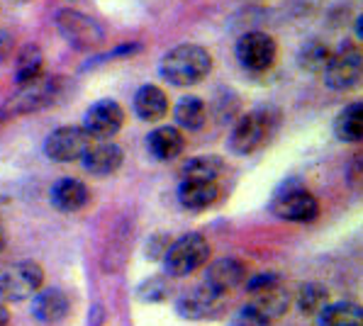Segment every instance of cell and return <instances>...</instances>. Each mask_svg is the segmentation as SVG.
<instances>
[{"mask_svg": "<svg viewBox=\"0 0 363 326\" xmlns=\"http://www.w3.org/2000/svg\"><path fill=\"white\" fill-rule=\"evenodd\" d=\"M273 217L293 224H310L320 217V200L305 188L303 181H286L271 198Z\"/></svg>", "mask_w": 363, "mask_h": 326, "instance_id": "cell-4", "label": "cell"}, {"mask_svg": "<svg viewBox=\"0 0 363 326\" xmlns=\"http://www.w3.org/2000/svg\"><path fill=\"white\" fill-rule=\"evenodd\" d=\"M247 307L254 309V312L259 314L261 319H266L268 324H273L276 319H281L290 309V295L281 288V285H276V288L251 292L249 300H247Z\"/></svg>", "mask_w": 363, "mask_h": 326, "instance_id": "cell-18", "label": "cell"}, {"mask_svg": "<svg viewBox=\"0 0 363 326\" xmlns=\"http://www.w3.org/2000/svg\"><path fill=\"white\" fill-rule=\"evenodd\" d=\"M220 198V181H193L181 178L178 183V202L188 212H203Z\"/></svg>", "mask_w": 363, "mask_h": 326, "instance_id": "cell-16", "label": "cell"}, {"mask_svg": "<svg viewBox=\"0 0 363 326\" xmlns=\"http://www.w3.org/2000/svg\"><path fill=\"white\" fill-rule=\"evenodd\" d=\"M210 256L212 249L208 239L198 232H191V234H183L173 244H169V249H166L161 261H164L169 278H186V275H193L203 266H208Z\"/></svg>", "mask_w": 363, "mask_h": 326, "instance_id": "cell-5", "label": "cell"}, {"mask_svg": "<svg viewBox=\"0 0 363 326\" xmlns=\"http://www.w3.org/2000/svg\"><path fill=\"white\" fill-rule=\"evenodd\" d=\"M71 300L64 290L47 288L32 295V317L42 326H59L69 319Z\"/></svg>", "mask_w": 363, "mask_h": 326, "instance_id": "cell-13", "label": "cell"}, {"mask_svg": "<svg viewBox=\"0 0 363 326\" xmlns=\"http://www.w3.org/2000/svg\"><path fill=\"white\" fill-rule=\"evenodd\" d=\"M361 25H363V15H359V18L354 20V35L359 37V42H361V37H363V30H361Z\"/></svg>", "mask_w": 363, "mask_h": 326, "instance_id": "cell-34", "label": "cell"}, {"mask_svg": "<svg viewBox=\"0 0 363 326\" xmlns=\"http://www.w3.org/2000/svg\"><path fill=\"white\" fill-rule=\"evenodd\" d=\"M42 283L44 271L35 261H15L0 266V297L3 300H30L35 292L42 290Z\"/></svg>", "mask_w": 363, "mask_h": 326, "instance_id": "cell-7", "label": "cell"}, {"mask_svg": "<svg viewBox=\"0 0 363 326\" xmlns=\"http://www.w3.org/2000/svg\"><path fill=\"white\" fill-rule=\"evenodd\" d=\"M49 200H52L54 210L71 215V212H81L83 207H88L91 190H88L86 183L78 181V178H61L49 190Z\"/></svg>", "mask_w": 363, "mask_h": 326, "instance_id": "cell-17", "label": "cell"}, {"mask_svg": "<svg viewBox=\"0 0 363 326\" xmlns=\"http://www.w3.org/2000/svg\"><path fill=\"white\" fill-rule=\"evenodd\" d=\"M278 125H281V115L273 108H259V110L247 112V115L239 117L237 125L232 127L230 151L237 156L256 154V151L264 149V146L271 142Z\"/></svg>", "mask_w": 363, "mask_h": 326, "instance_id": "cell-2", "label": "cell"}, {"mask_svg": "<svg viewBox=\"0 0 363 326\" xmlns=\"http://www.w3.org/2000/svg\"><path fill=\"white\" fill-rule=\"evenodd\" d=\"M173 115H176V125L181 129L198 132V129L205 127V120H208V105L198 95H186V98L178 100Z\"/></svg>", "mask_w": 363, "mask_h": 326, "instance_id": "cell-23", "label": "cell"}, {"mask_svg": "<svg viewBox=\"0 0 363 326\" xmlns=\"http://www.w3.org/2000/svg\"><path fill=\"white\" fill-rule=\"evenodd\" d=\"M166 249H169V244L161 246V236H152V239H149V246H147V256L152 258V261H161L166 254Z\"/></svg>", "mask_w": 363, "mask_h": 326, "instance_id": "cell-32", "label": "cell"}, {"mask_svg": "<svg viewBox=\"0 0 363 326\" xmlns=\"http://www.w3.org/2000/svg\"><path fill=\"white\" fill-rule=\"evenodd\" d=\"M205 283L220 292H232L247 283V263L234 256L217 258L205 271Z\"/></svg>", "mask_w": 363, "mask_h": 326, "instance_id": "cell-15", "label": "cell"}, {"mask_svg": "<svg viewBox=\"0 0 363 326\" xmlns=\"http://www.w3.org/2000/svg\"><path fill=\"white\" fill-rule=\"evenodd\" d=\"M61 88H64V81L57 76H42L32 83H25L20 86L18 93H13L0 108V117H22V115H32V112H39L44 108H52L59 100Z\"/></svg>", "mask_w": 363, "mask_h": 326, "instance_id": "cell-3", "label": "cell"}, {"mask_svg": "<svg viewBox=\"0 0 363 326\" xmlns=\"http://www.w3.org/2000/svg\"><path fill=\"white\" fill-rule=\"evenodd\" d=\"M5 249V232H3V224H0V254H3Z\"/></svg>", "mask_w": 363, "mask_h": 326, "instance_id": "cell-35", "label": "cell"}, {"mask_svg": "<svg viewBox=\"0 0 363 326\" xmlns=\"http://www.w3.org/2000/svg\"><path fill=\"white\" fill-rule=\"evenodd\" d=\"M15 35L13 32H8V30H0V64H5V61L13 56L15 52Z\"/></svg>", "mask_w": 363, "mask_h": 326, "instance_id": "cell-31", "label": "cell"}, {"mask_svg": "<svg viewBox=\"0 0 363 326\" xmlns=\"http://www.w3.org/2000/svg\"><path fill=\"white\" fill-rule=\"evenodd\" d=\"M329 54H332V49L322 39H307L298 52V66L307 73H320L325 69Z\"/></svg>", "mask_w": 363, "mask_h": 326, "instance_id": "cell-26", "label": "cell"}, {"mask_svg": "<svg viewBox=\"0 0 363 326\" xmlns=\"http://www.w3.org/2000/svg\"><path fill=\"white\" fill-rule=\"evenodd\" d=\"M81 163H83V171L91 173V176H98V178L113 176V173L120 171L122 163H125V151L115 142L91 144V149L83 154Z\"/></svg>", "mask_w": 363, "mask_h": 326, "instance_id": "cell-14", "label": "cell"}, {"mask_svg": "<svg viewBox=\"0 0 363 326\" xmlns=\"http://www.w3.org/2000/svg\"><path fill=\"white\" fill-rule=\"evenodd\" d=\"M93 137L78 125H66L59 127L44 139V154L47 159L57 163H69V161H81L83 154L91 149Z\"/></svg>", "mask_w": 363, "mask_h": 326, "instance_id": "cell-10", "label": "cell"}, {"mask_svg": "<svg viewBox=\"0 0 363 326\" xmlns=\"http://www.w3.org/2000/svg\"><path fill=\"white\" fill-rule=\"evenodd\" d=\"M232 326H271V324H268L266 319H261L254 309H249L247 305H244L242 309H239V314H237V319H234Z\"/></svg>", "mask_w": 363, "mask_h": 326, "instance_id": "cell-30", "label": "cell"}, {"mask_svg": "<svg viewBox=\"0 0 363 326\" xmlns=\"http://www.w3.org/2000/svg\"><path fill=\"white\" fill-rule=\"evenodd\" d=\"M212 71V54L203 44H178L169 54H164L159 73L169 86L191 88L205 81Z\"/></svg>", "mask_w": 363, "mask_h": 326, "instance_id": "cell-1", "label": "cell"}, {"mask_svg": "<svg viewBox=\"0 0 363 326\" xmlns=\"http://www.w3.org/2000/svg\"><path fill=\"white\" fill-rule=\"evenodd\" d=\"M320 326H363V309L356 302H334L317 314Z\"/></svg>", "mask_w": 363, "mask_h": 326, "instance_id": "cell-24", "label": "cell"}, {"mask_svg": "<svg viewBox=\"0 0 363 326\" xmlns=\"http://www.w3.org/2000/svg\"><path fill=\"white\" fill-rule=\"evenodd\" d=\"M57 27L59 35L78 52H93L105 44V27L96 18L78 13V10H59Z\"/></svg>", "mask_w": 363, "mask_h": 326, "instance_id": "cell-6", "label": "cell"}, {"mask_svg": "<svg viewBox=\"0 0 363 326\" xmlns=\"http://www.w3.org/2000/svg\"><path fill=\"white\" fill-rule=\"evenodd\" d=\"M125 125V110L122 105L113 98H105L93 103L91 108L86 110V117H83V129L91 134L93 139H113L117 132Z\"/></svg>", "mask_w": 363, "mask_h": 326, "instance_id": "cell-12", "label": "cell"}, {"mask_svg": "<svg viewBox=\"0 0 363 326\" xmlns=\"http://www.w3.org/2000/svg\"><path fill=\"white\" fill-rule=\"evenodd\" d=\"M169 292H171L169 278H161V275H156V278H149V280H144V283L139 285L137 297L142 302H164L166 297H169Z\"/></svg>", "mask_w": 363, "mask_h": 326, "instance_id": "cell-28", "label": "cell"}, {"mask_svg": "<svg viewBox=\"0 0 363 326\" xmlns=\"http://www.w3.org/2000/svg\"><path fill=\"white\" fill-rule=\"evenodd\" d=\"M134 112L142 122H161L169 112V95L154 83H144L134 93Z\"/></svg>", "mask_w": 363, "mask_h": 326, "instance_id": "cell-19", "label": "cell"}, {"mask_svg": "<svg viewBox=\"0 0 363 326\" xmlns=\"http://www.w3.org/2000/svg\"><path fill=\"white\" fill-rule=\"evenodd\" d=\"M183 146H186V139L178 127H156L147 137V149L156 161L178 159L183 154Z\"/></svg>", "mask_w": 363, "mask_h": 326, "instance_id": "cell-20", "label": "cell"}, {"mask_svg": "<svg viewBox=\"0 0 363 326\" xmlns=\"http://www.w3.org/2000/svg\"><path fill=\"white\" fill-rule=\"evenodd\" d=\"M334 137L344 144H359L363 137V103H349L334 117Z\"/></svg>", "mask_w": 363, "mask_h": 326, "instance_id": "cell-22", "label": "cell"}, {"mask_svg": "<svg viewBox=\"0 0 363 326\" xmlns=\"http://www.w3.org/2000/svg\"><path fill=\"white\" fill-rule=\"evenodd\" d=\"M10 324V312L5 305H0V326H8Z\"/></svg>", "mask_w": 363, "mask_h": 326, "instance_id": "cell-33", "label": "cell"}, {"mask_svg": "<svg viewBox=\"0 0 363 326\" xmlns=\"http://www.w3.org/2000/svg\"><path fill=\"white\" fill-rule=\"evenodd\" d=\"M322 76L332 91H351L361 81V49L351 42H344L337 52L329 54Z\"/></svg>", "mask_w": 363, "mask_h": 326, "instance_id": "cell-9", "label": "cell"}, {"mask_svg": "<svg viewBox=\"0 0 363 326\" xmlns=\"http://www.w3.org/2000/svg\"><path fill=\"white\" fill-rule=\"evenodd\" d=\"M329 305V292L320 283H305L298 292V309L305 317H317Z\"/></svg>", "mask_w": 363, "mask_h": 326, "instance_id": "cell-27", "label": "cell"}, {"mask_svg": "<svg viewBox=\"0 0 363 326\" xmlns=\"http://www.w3.org/2000/svg\"><path fill=\"white\" fill-rule=\"evenodd\" d=\"M237 61L244 71L249 73H266L276 64L278 56V44L268 32L264 30H251L247 35L237 39V47H234Z\"/></svg>", "mask_w": 363, "mask_h": 326, "instance_id": "cell-8", "label": "cell"}, {"mask_svg": "<svg viewBox=\"0 0 363 326\" xmlns=\"http://www.w3.org/2000/svg\"><path fill=\"white\" fill-rule=\"evenodd\" d=\"M227 305V292H220L210 288L208 283L191 288L183 292L176 302V309L183 319H191V322H200V319H215L225 312Z\"/></svg>", "mask_w": 363, "mask_h": 326, "instance_id": "cell-11", "label": "cell"}, {"mask_svg": "<svg viewBox=\"0 0 363 326\" xmlns=\"http://www.w3.org/2000/svg\"><path fill=\"white\" fill-rule=\"evenodd\" d=\"M225 163L217 156H195L188 159L181 168V178H193V181H220Z\"/></svg>", "mask_w": 363, "mask_h": 326, "instance_id": "cell-25", "label": "cell"}, {"mask_svg": "<svg viewBox=\"0 0 363 326\" xmlns=\"http://www.w3.org/2000/svg\"><path fill=\"white\" fill-rule=\"evenodd\" d=\"M281 285V278L276 273H264V275H256V278L247 280V292H261V290H268V288H276Z\"/></svg>", "mask_w": 363, "mask_h": 326, "instance_id": "cell-29", "label": "cell"}, {"mask_svg": "<svg viewBox=\"0 0 363 326\" xmlns=\"http://www.w3.org/2000/svg\"><path fill=\"white\" fill-rule=\"evenodd\" d=\"M44 52L42 47L35 42L22 44V49L18 52V59H15V81L18 86H25V83H32L37 78L44 76Z\"/></svg>", "mask_w": 363, "mask_h": 326, "instance_id": "cell-21", "label": "cell"}]
</instances>
